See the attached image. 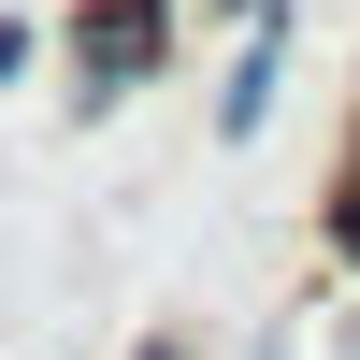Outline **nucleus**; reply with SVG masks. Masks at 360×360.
<instances>
[{
    "label": "nucleus",
    "instance_id": "f257e3e1",
    "mask_svg": "<svg viewBox=\"0 0 360 360\" xmlns=\"http://www.w3.org/2000/svg\"><path fill=\"white\" fill-rule=\"evenodd\" d=\"M159 58H173V0H72V86L86 101L144 86Z\"/></svg>",
    "mask_w": 360,
    "mask_h": 360
},
{
    "label": "nucleus",
    "instance_id": "f03ea898",
    "mask_svg": "<svg viewBox=\"0 0 360 360\" xmlns=\"http://www.w3.org/2000/svg\"><path fill=\"white\" fill-rule=\"evenodd\" d=\"M332 245H346V259H360V159H346V173H332Z\"/></svg>",
    "mask_w": 360,
    "mask_h": 360
},
{
    "label": "nucleus",
    "instance_id": "7ed1b4c3",
    "mask_svg": "<svg viewBox=\"0 0 360 360\" xmlns=\"http://www.w3.org/2000/svg\"><path fill=\"white\" fill-rule=\"evenodd\" d=\"M144 360H173V346H144Z\"/></svg>",
    "mask_w": 360,
    "mask_h": 360
}]
</instances>
